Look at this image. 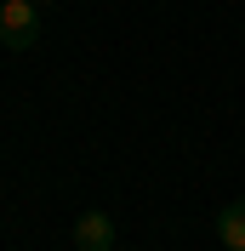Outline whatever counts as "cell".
I'll use <instances>...</instances> for the list:
<instances>
[{
  "label": "cell",
  "instance_id": "6da1fadb",
  "mask_svg": "<svg viewBox=\"0 0 245 251\" xmlns=\"http://www.w3.org/2000/svg\"><path fill=\"white\" fill-rule=\"evenodd\" d=\"M34 40H40V6L34 0H6L0 6V46L12 57H23V51H34Z\"/></svg>",
  "mask_w": 245,
  "mask_h": 251
},
{
  "label": "cell",
  "instance_id": "7a4b0ae2",
  "mask_svg": "<svg viewBox=\"0 0 245 251\" xmlns=\"http://www.w3.org/2000/svg\"><path fill=\"white\" fill-rule=\"evenodd\" d=\"M74 251H108L114 246V217H108L103 205H92V211H80L74 217Z\"/></svg>",
  "mask_w": 245,
  "mask_h": 251
},
{
  "label": "cell",
  "instance_id": "3957f363",
  "mask_svg": "<svg viewBox=\"0 0 245 251\" xmlns=\"http://www.w3.org/2000/svg\"><path fill=\"white\" fill-rule=\"evenodd\" d=\"M217 240L228 251H245V200H228L217 211Z\"/></svg>",
  "mask_w": 245,
  "mask_h": 251
},
{
  "label": "cell",
  "instance_id": "277c9868",
  "mask_svg": "<svg viewBox=\"0 0 245 251\" xmlns=\"http://www.w3.org/2000/svg\"><path fill=\"white\" fill-rule=\"evenodd\" d=\"M108 251H137V246H108Z\"/></svg>",
  "mask_w": 245,
  "mask_h": 251
},
{
  "label": "cell",
  "instance_id": "5b68a950",
  "mask_svg": "<svg viewBox=\"0 0 245 251\" xmlns=\"http://www.w3.org/2000/svg\"><path fill=\"white\" fill-rule=\"evenodd\" d=\"M34 6H51V0H34Z\"/></svg>",
  "mask_w": 245,
  "mask_h": 251
}]
</instances>
